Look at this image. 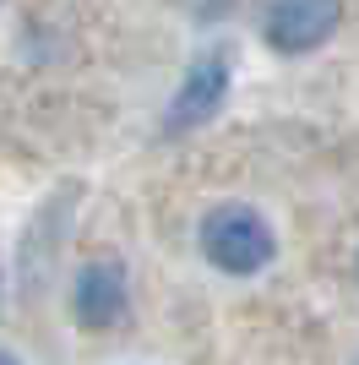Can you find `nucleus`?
Returning <instances> with one entry per match:
<instances>
[{"label":"nucleus","instance_id":"1","mask_svg":"<svg viewBox=\"0 0 359 365\" xmlns=\"http://www.w3.org/2000/svg\"><path fill=\"white\" fill-rule=\"evenodd\" d=\"M196 245L224 278H256L278 257V229L251 202H218L196 229Z\"/></svg>","mask_w":359,"mask_h":365},{"label":"nucleus","instance_id":"2","mask_svg":"<svg viewBox=\"0 0 359 365\" xmlns=\"http://www.w3.org/2000/svg\"><path fill=\"white\" fill-rule=\"evenodd\" d=\"M229 88H234L229 49H202V55L185 66L175 98H169V109H164V137H191V131H202V125L224 109Z\"/></svg>","mask_w":359,"mask_h":365},{"label":"nucleus","instance_id":"3","mask_svg":"<svg viewBox=\"0 0 359 365\" xmlns=\"http://www.w3.org/2000/svg\"><path fill=\"white\" fill-rule=\"evenodd\" d=\"M338 16H343V0H267L261 38H267L272 55L305 61L338 33Z\"/></svg>","mask_w":359,"mask_h":365},{"label":"nucleus","instance_id":"4","mask_svg":"<svg viewBox=\"0 0 359 365\" xmlns=\"http://www.w3.org/2000/svg\"><path fill=\"white\" fill-rule=\"evenodd\" d=\"M131 317V278L115 257H93L71 273V322L82 333H109Z\"/></svg>","mask_w":359,"mask_h":365},{"label":"nucleus","instance_id":"5","mask_svg":"<svg viewBox=\"0 0 359 365\" xmlns=\"http://www.w3.org/2000/svg\"><path fill=\"white\" fill-rule=\"evenodd\" d=\"M0 365H22V360H16V354H11V349H0Z\"/></svg>","mask_w":359,"mask_h":365},{"label":"nucleus","instance_id":"6","mask_svg":"<svg viewBox=\"0 0 359 365\" xmlns=\"http://www.w3.org/2000/svg\"><path fill=\"white\" fill-rule=\"evenodd\" d=\"M354 278H359V257H354Z\"/></svg>","mask_w":359,"mask_h":365}]
</instances>
